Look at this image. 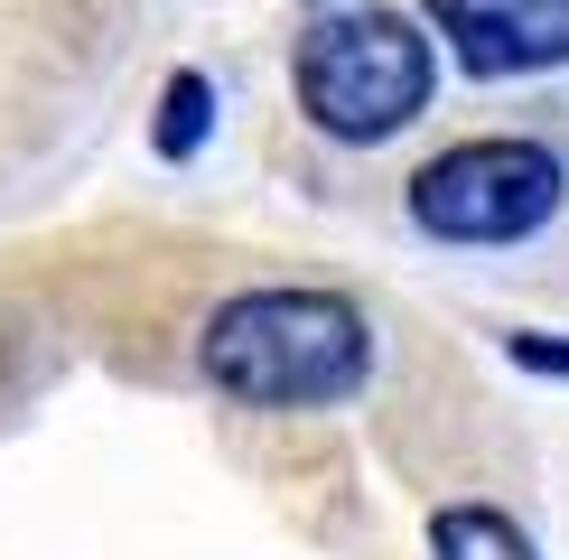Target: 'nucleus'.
I'll return each mask as SVG.
<instances>
[{"instance_id": "f257e3e1", "label": "nucleus", "mask_w": 569, "mask_h": 560, "mask_svg": "<svg viewBox=\"0 0 569 560\" xmlns=\"http://www.w3.org/2000/svg\"><path fill=\"white\" fill-rule=\"evenodd\" d=\"M197 364L243 411H337L373 383V327L337 290H243L206 318Z\"/></svg>"}, {"instance_id": "423d86ee", "label": "nucleus", "mask_w": 569, "mask_h": 560, "mask_svg": "<svg viewBox=\"0 0 569 560\" xmlns=\"http://www.w3.org/2000/svg\"><path fill=\"white\" fill-rule=\"evenodd\" d=\"M206 122H216V84L187 66V76H169V93H159V150H169V159H197V150H206Z\"/></svg>"}, {"instance_id": "39448f33", "label": "nucleus", "mask_w": 569, "mask_h": 560, "mask_svg": "<svg viewBox=\"0 0 569 560\" xmlns=\"http://www.w3.org/2000/svg\"><path fill=\"white\" fill-rule=\"evenodd\" d=\"M430 560H541L532 532L495 504H439L430 513Z\"/></svg>"}, {"instance_id": "7ed1b4c3", "label": "nucleus", "mask_w": 569, "mask_h": 560, "mask_svg": "<svg viewBox=\"0 0 569 560\" xmlns=\"http://www.w3.org/2000/svg\"><path fill=\"white\" fill-rule=\"evenodd\" d=\"M569 169L541 140H458L411 178V224L439 243H523L560 216Z\"/></svg>"}, {"instance_id": "20e7f679", "label": "nucleus", "mask_w": 569, "mask_h": 560, "mask_svg": "<svg viewBox=\"0 0 569 560\" xmlns=\"http://www.w3.org/2000/svg\"><path fill=\"white\" fill-rule=\"evenodd\" d=\"M420 10H430V29L458 47V66L477 84L569 66V0H420Z\"/></svg>"}, {"instance_id": "f03ea898", "label": "nucleus", "mask_w": 569, "mask_h": 560, "mask_svg": "<svg viewBox=\"0 0 569 560\" xmlns=\"http://www.w3.org/2000/svg\"><path fill=\"white\" fill-rule=\"evenodd\" d=\"M290 84H299V112L327 140H392L401 122L430 112L439 66H430V38L401 10H337L299 38Z\"/></svg>"}]
</instances>
